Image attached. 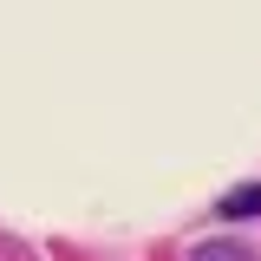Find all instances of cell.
I'll return each instance as SVG.
<instances>
[{"mask_svg":"<svg viewBox=\"0 0 261 261\" xmlns=\"http://www.w3.org/2000/svg\"><path fill=\"white\" fill-rule=\"evenodd\" d=\"M222 216H228V222H248V216H261V183L228 190V196H222Z\"/></svg>","mask_w":261,"mask_h":261,"instance_id":"6da1fadb","label":"cell"},{"mask_svg":"<svg viewBox=\"0 0 261 261\" xmlns=\"http://www.w3.org/2000/svg\"><path fill=\"white\" fill-rule=\"evenodd\" d=\"M190 261H255V255H248L242 242H209V248H196Z\"/></svg>","mask_w":261,"mask_h":261,"instance_id":"7a4b0ae2","label":"cell"}]
</instances>
